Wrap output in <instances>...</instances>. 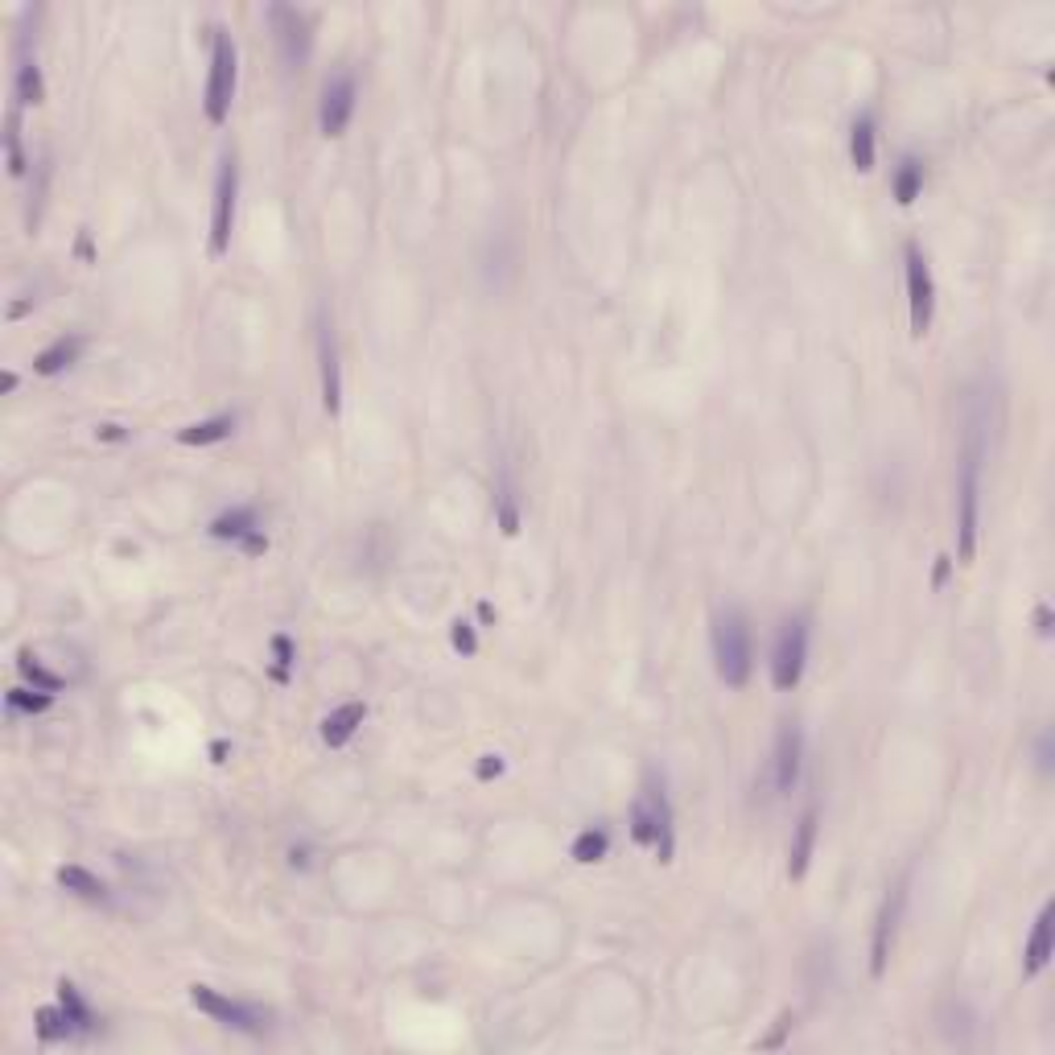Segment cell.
<instances>
[{"label":"cell","instance_id":"16","mask_svg":"<svg viewBox=\"0 0 1055 1055\" xmlns=\"http://www.w3.org/2000/svg\"><path fill=\"white\" fill-rule=\"evenodd\" d=\"M367 722V705L363 701H347V705H338L334 713H326V722H322V742L330 746V751H338V746H347L355 738V730Z\"/></svg>","mask_w":1055,"mask_h":1055},{"label":"cell","instance_id":"19","mask_svg":"<svg viewBox=\"0 0 1055 1055\" xmlns=\"http://www.w3.org/2000/svg\"><path fill=\"white\" fill-rule=\"evenodd\" d=\"M231 433H235V417L219 413V417H207V421H194V425L178 429V446H215V441H227Z\"/></svg>","mask_w":1055,"mask_h":1055},{"label":"cell","instance_id":"9","mask_svg":"<svg viewBox=\"0 0 1055 1055\" xmlns=\"http://www.w3.org/2000/svg\"><path fill=\"white\" fill-rule=\"evenodd\" d=\"M268 25H272V38H277L281 62L289 71H301L305 58H310V46H314L310 17L293 5H268Z\"/></svg>","mask_w":1055,"mask_h":1055},{"label":"cell","instance_id":"5","mask_svg":"<svg viewBox=\"0 0 1055 1055\" xmlns=\"http://www.w3.org/2000/svg\"><path fill=\"white\" fill-rule=\"evenodd\" d=\"M235 198H240V165L235 153L219 157V174H215V198H211V256L223 260L231 248V231H235Z\"/></svg>","mask_w":1055,"mask_h":1055},{"label":"cell","instance_id":"1","mask_svg":"<svg viewBox=\"0 0 1055 1055\" xmlns=\"http://www.w3.org/2000/svg\"><path fill=\"white\" fill-rule=\"evenodd\" d=\"M981 466H985V417L977 413L965 425L961 462H957V561L969 565L977 557L981 528Z\"/></svg>","mask_w":1055,"mask_h":1055},{"label":"cell","instance_id":"10","mask_svg":"<svg viewBox=\"0 0 1055 1055\" xmlns=\"http://www.w3.org/2000/svg\"><path fill=\"white\" fill-rule=\"evenodd\" d=\"M907 882L911 874H903L891 895L882 899V911L874 920V940H870V973L874 977H887V965H891V952H895V936H899V920H903V907H907Z\"/></svg>","mask_w":1055,"mask_h":1055},{"label":"cell","instance_id":"25","mask_svg":"<svg viewBox=\"0 0 1055 1055\" xmlns=\"http://www.w3.org/2000/svg\"><path fill=\"white\" fill-rule=\"evenodd\" d=\"M33 1023H38V1039L42 1043H58V1039H75L79 1035L62 1006H42L38 1014H33Z\"/></svg>","mask_w":1055,"mask_h":1055},{"label":"cell","instance_id":"40","mask_svg":"<svg viewBox=\"0 0 1055 1055\" xmlns=\"http://www.w3.org/2000/svg\"><path fill=\"white\" fill-rule=\"evenodd\" d=\"M0 392H17V371H5V380H0Z\"/></svg>","mask_w":1055,"mask_h":1055},{"label":"cell","instance_id":"43","mask_svg":"<svg viewBox=\"0 0 1055 1055\" xmlns=\"http://www.w3.org/2000/svg\"><path fill=\"white\" fill-rule=\"evenodd\" d=\"M79 256H83V260H91V240H87V235L79 240Z\"/></svg>","mask_w":1055,"mask_h":1055},{"label":"cell","instance_id":"32","mask_svg":"<svg viewBox=\"0 0 1055 1055\" xmlns=\"http://www.w3.org/2000/svg\"><path fill=\"white\" fill-rule=\"evenodd\" d=\"M792 1023H796V1018H792V1010H784V1014H779V1018H775V1027H771V1035H763V1039H759V1051H779V1047H784V1043H788V1031H792Z\"/></svg>","mask_w":1055,"mask_h":1055},{"label":"cell","instance_id":"28","mask_svg":"<svg viewBox=\"0 0 1055 1055\" xmlns=\"http://www.w3.org/2000/svg\"><path fill=\"white\" fill-rule=\"evenodd\" d=\"M17 672L29 680L33 689H42V693H58V689L66 685V680H62L58 672H50V668H46L38 656H33V652H21V656H17Z\"/></svg>","mask_w":1055,"mask_h":1055},{"label":"cell","instance_id":"31","mask_svg":"<svg viewBox=\"0 0 1055 1055\" xmlns=\"http://www.w3.org/2000/svg\"><path fill=\"white\" fill-rule=\"evenodd\" d=\"M54 705V693H42V689H9V709L13 713H46Z\"/></svg>","mask_w":1055,"mask_h":1055},{"label":"cell","instance_id":"18","mask_svg":"<svg viewBox=\"0 0 1055 1055\" xmlns=\"http://www.w3.org/2000/svg\"><path fill=\"white\" fill-rule=\"evenodd\" d=\"M79 355H83V338L79 334H62L46 351L33 355V371H38V376H58V371H66Z\"/></svg>","mask_w":1055,"mask_h":1055},{"label":"cell","instance_id":"23","mask_svg":"<svg viewBox=\"0 0 1055 1055\" xmlns=\"http://www.w3.org/2000/svg\"><path fill=\"white\" fill-rule=\"evenodd\" d=\"M17 104H29V108L46 104L42 66H38V58H29V54H21V62H17Z\"/></svg>","mask_w":1055,"mask_h":1055},{"label":"cell","instance_id":"20","mask_svg":"<svg viewBox=\"0 0 1055 1055\" xmlns=\"http://www.w3.org/2000/svg\"><path fill=\"white\" fill-rule=\"evenodd\" d=\"M260 528V520H256V507H231V512H223V516H215L211 520V536L215 540H235L240 544L248 532H256Z\"/></svg>","mask_w":1055,"mask_h":1055},{"label":"cell","instance_id":"6","mask_svg":"<svg viewBox=\"0 0 1055 1055\" xmlns=\"http://www.w3.org/2000/svg\"><path fill=\"white\" fill-rule=\"evenodd\" d=\"M804 664H808V623L796 615L779 627L775 635V648H771V685L779 693H792L804 676Z\"/></svg>","mask_w":1055,"mask_h":1055},{"label":"cell","instance_id":"22","mask_svg":"<svg viewBox=\"0 0 1055 1055\" xmlns=\"http://www.w3.org/2000/svg\"><path fill=\"white\" fill-rule=\"evenodd\" d=\"M58 882L71 895H79V899H91V903H104L108 899V887H104V878H95L87 866H62L58 870Z\"/></svg>","mask_w":1055,"mask_h":1055},{"label":"cell","instance_id":"4","mask_svg":"<svg viewBox=\"0 0 1055 1055\" xmlns=\"http://www.w3.org/2000/svg\"><path fill=\"white\" fill-rule=\"evenodd\" d=\"M235 87H240V54H235V42L227 29H215L211 42V75H207V95H202V108H207V120L219 128L231 116V99Z\"/></svg>","mask_w":1055,"mask_h":1055},{"label":"cell","instance_id":"21","mask_svg":"<svg viewBox=\"0 0 1055 1055\" xmlns=\"http://www.w3.org/2000/svg\"><path fill=\"white\" fill-rule=\"evenodd\" d=\"M58 1006L66 1010V1018L75 1023L79 1035H91V1031H95L99 1018H95V1010L83 1002V994H79V985H75V981H58Z\"/></svg>","mask_w":1055,"mask_h":1055},{"label":"cell","instance_id":"27","mask_svg":"<svg viewBox=\"0 0 1055 1055\" xmlns=\"http://www.w3.org/2000/svg\"><path fill=\"white\" fill-rule=\"evenodd\" d=\"M606 849H610V833L598 825V829H582L573 837V862H582V866H590V862H602L606 858Z\"/></svg>","mask_w":1055,"mask_h":1055},{"label":"cell","instance_id":"37","mask_svg":"<svg viewBox=\"0 0 1055 1055\" xmlns=\"http://www.w3.org/2000/svg\"><path fill=\"white\" fill-rule=\"evenodd\" d=\"M948 569H952V557H936V573H932V590H944V582H948Z\"/></svg>","mask_w":1055,"mask_h":1055},{"label":"cell","instance_id":"14","mask_svg":"<svg viewBox=\"0 0 1055 1055\" xmlns=\"http://www.w3.org/2000/svg\"><path fill=\"white\" fill-rule=\"evenodd\" d=\"M1051 957H1055V907L1043 903L1039 920H1035V928L1027 936V948H1023V977L1035 981L1051 965Z\"/></svg>","mask_w":1055,"mask_h":1055},{"label":"cell","instance_id":"13","mask_svg":"<svg viewBox=\"0 0 1055 1055\" xmlns=\"http://www.w3.org/2000/svg\"><path fill=\"white\" fill-rule=\"evenodd\" d=\"M800 759H804V734L796 722H784L775 734V792H792L800 784Z\"/></svg>","mask_w":1055,"mask_h":1055},{"label":"cell","instance_id":"26","mask_svg":"<svg viewBox=\"0 0 1055 1055\" xmlns=\"http://www.w3.org/2000/svg\"><path fill=\"white\" fill-rule=\"evenodd\" d=\"M895 198H899V207H911L915 198H920V190H924V165L915 161V157H903L899 161V169H895Z\"/></svg>","mask_w":1055,"mask_h":1055},{"label":"cell","instance_id":"17","mask_svg":"<svg viewBox=\"0 0 1055 1055\" xmlns=\"http://www.w3.org/2000/svg\"><path fill=\"white\" fill-rule=\"evenodd\" d=\"M495 520H499L503 536H516L520 532V487H516L512 466L499 470V483H495Z\"/></svg>","mask_w":1055,"mask_h":1055},{"label":"cell","instance_id":"12","mask_svg":"<svg viewBox=\"0 0 1055 1055\" xmlns=\"http://www.w3.org/2000/svg\"><path fill=\"white\" fill-rule=\"evenodd\" d=\"M318 376H322V408L326 417L343 413V367H338L334 330L326 318H318Z\"/></svg>","mask_w":1055,"mask_h":1055},{"label":"cell","instance_id":"41","mask_svg":"<svg viewBox=\"0 0 1055 1055\" xmlns=\"http://www.w3.org/2000/svg\"><path fill=\"white\" fill-rule=\"evenodd\" d=\"M479 619L483 623H495V606L491 602H479Z\"/></svg>","mask_w":1055,"mask_h":1055},{"label":"cell","instance_id":"15","mask_svg":"<svg viewBox=\"0 0 1055 1055\" xmlns=\"http://www.w3.org/2000/svg\"><path fill=\"white\" fill-rule=\"evenodd\" d=\"M816 829H821V812L816 804H808L796 821V833H792V845H788V878L800 882L812 866V849H816Z\"/></svg>","mask_w":1055,"mask_h":1055},{"label":"cell","instance_id":"35","mask_svg":"<svg viewBox=\"0 0 1055 1055\" xmlns=\"http://www.w3.org/2000/svg\"><path fill=\"white\" fill-rule=\"evenodd\" d=\"M474 775H479L483 784H487V779L503 775V759H499V755H483V759H479V767H474Z\"/></svg>","mask_w":1055,"mask_h":1055},{"label":"cell","instance_id":"30","mask_svg":"<svg viewBox=\"0 0 1055 1055\" xmlns=\"http://www.w3.org/2000/svg\"><path fill=\"white\" fill-rule=\"evenodd\" d=\"M293 660H297L293 639L289 635H272V680H277V685H289Z\"/></svg>","mask_w":1055,"mask_h":1055},{"label":"cell","instance_id":"39","mask_svg":"<svg viewBox=\"0 0 1055 1055\" xmlns=\"http://www.w3.org/2000/svg\"><path fill=\"white\" fill-rule=\"evenodd\" d=\"M95 437H99V441H124V437H128V429H120V425H99V429H95Z\"/></svg>","mask_w":1055,"mask_h":1055},{"label":"cell","instance_id":"3","mask_svg":"<svg viewBox=\"0 0 1055 1055\" xmlns=\"http://www.w3.org/2000/svg\"><path fill=\"white\" fill-rule=\"evenodd\" d=\"M713 664H718V676L730 689H742L751 680L755 648H751V627H746L742 610H722L713 619Z\"/></svg>","mask_w":1055,"mask_h":1055},{"label":"cell","instance_id":"34","mask_svg":"<svg viewBox=\"0 0 1055 1055\" xmlns=\"http://www.w3.org/2000/svg\"><path fill=\"white\" fill-rule=\"evenodd\" d=\"M240 549H244L248 557H260V553L268 549V536H264V528H256V532H248V536L240 540Z\"/></svg>","mask_w":1055,"mask_h":1055},{"label":"cell","instance_id":"24","mask_svg":"<svg viewBox=\"0 0 1055 1055\" xmlns=\"http://www.w3.org/2000/svg\"><path fill=\"white\" fill-rule=\"evenodd\" d=\"M849 161H854L858 174L874 169V120L870 116H858L854 128H849Z\"/></svg>","mask_w":1055,"mask_h":1055},{"label":"cell","instance_id":"42","mask_svg":"<svg viewBox=\"0 0 1055 1055\" xmlns=\"http://www.w3.org/2000/svg\"><path fill=\"white\" fill-rule=\"evenodd\" d=\"M211 755H215V763H223V755H227V742H215V746H211Z\"/></svg>","mask_w":1055,"mask_h":1055},{"label":"cell","instance_id":"38","mask_svg":"<svg viewBox=\"0 0 1055 1055\" xmlns=\"http://www.w3.org/2000/svg\"><path fill=\"white\" fill-rule=\"evenodd\" d=\"M1039 771H1051V734H1039Z\"/></svg>","mask_w":1055,"mask_h":1055},{"label":"cell","instance_id":"7","mask_svg":"<svg viewBox=\"0 0 1055 1055\" xmlns=\"http://www.w3.org/2000/svg\"><path fill=\"white\" fill-rule=\"evenodd\" d=\"M907 310H911V338H924L936 318V281L920 244H907Z\"/></svg>","mask_w":1055,"mask_h":1055},{"label":"cell","instance_id":"29","mask_svg":"<svg viewBox=\"0 0 1055 1055\" xmlns=\"http://www.w3.org/2000/svg\"><path fill=\"white\" fill-rule=\"evenodd\" d=\"M5 165H9V174L13 178H21L25 174V149H21V112L17 108H9V116H5Z\"/></svg>","mask_w":1055,"mask_h":1055},{"label":"cell","instance_id":"2","mask_svg":"<svg viewBox=\"0 0 1055 1055\" xmlns=\"http://www.w3.org/2000/svg\"><path fill=\"white\" fill-rule=\"evenodd\" d=\"M631 837L643 849H656L660 862H672V849H676L672 804H668V792H664V779L656 771H648L639 800L631 804Z\"/></svg>","mask_w":1055,"mask_h":1055},{"label":"cell","instance_id":"8","mask_svg":"<svg viewBox=\"0 0 1055 1055\" xmlns=\"http://www.w3.org/2000/svg\"><path fill=\"white\" fill-rule=\"evenodd\" d=\"M190 1002H194L202 1014H207V1018H215V1023L231 1027V1031L260 1035V1031L268 1027V1014H264V1010H256V1006H248V1002H235V998L211 990V985H190Z\"/></svg>","mask_w":1055,"mask_h":1055},{"label":"cell","instance_id":"11","mask_svg":"<svg viewBox=\"0 0 1055 1055\" xmlns=\"http://www.w3.org/2000/svg\"><path fill=\"white\" fill-rule=\"evenodd\" d=\"M355 104H359V87L351 71H338L334 79H326L322 87V104H318V128L322 136H343L355 120Z\"/></svg>","mask_w":1055,"mask_h":1055},{"label":"cell","instance_id":"33","mask_svg":"<svg viewBox=\"0 0 1055 1055\" xmlns=\"http://www.w3.org/2000/svg\"><path fill=\"white\" fill-rule=\"evenodd\" d=\"M450 643H454V652H462V656H474V652H479V639H474V627H470L466 619H458V623L450 627Z\"/></svg>","mask_w":1055,"mask_h":1055},{"label":"cell","instance_id":"36","mask_svg":"<svg viewBox=\"0 0 1055 1055\" xmlns=\"http://www.w3.org/2000/svg\"><path fill=\"white\" fill-rule=\"evenodd\" d=\"M1035 631H1039V639H1051V606L1047 602L1035 606Z\"/></svg>","mask_w":1055,"mask_h":1055}]
</instances>
